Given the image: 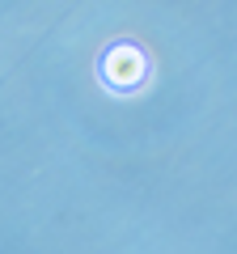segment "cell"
Here are the masks:
<instances>
[{
  "label": "cell",
  "mask_w": 237,
  "mask_h": 254,
  "mask_svg": "<svg viewBox=\"0 0 237 254\" xmlns=\"http://www.w3.org/2000/svg\"><path fill=\"white\" fill-rule=\"evenodd\" d=\"M102 68H106V81L110 85H118V89H131V85H140L144 81V55L136 51V47H115V51L106 55V64H102Z\"/></svg>",
  "instance_id": "obj_1"
}]
</instances>
